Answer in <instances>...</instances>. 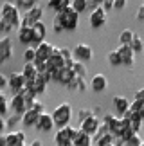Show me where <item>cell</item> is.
<instances>
[{
	"label": "cell",
	"mask_w": 144,
	"mask_h": 146,
	"mask_svg": "<svg viewBox=\"0 0 144 146\" xmlns=\"http://www.w3.org/2000/svg\"><path fill=\"white\" fill-rule=\"evenodd\" d=\"M11 56H13V40L11 36H2L0 38V65L5 63Z\"/></svg>",
	"instance_id": "9c48e42d"
},
{
	"label": "cell",
	"mask_w": 144,
	"mask_h": 146,
	"mask_svg": "<svg viewBox=\"0 0 144 146\" xmlns=\"http://www.w3.org/2000/svg\"><path fill=\"white\" fill-rule=\"evenodd\" d=\"M72 58L76 61H81V63H88L94 58V50L88 43H77V45L72 49Z\"/></svg>",
	"instance_id": "5b68a950"
},
{
	"label": "cell",
	"mask_w": 144,
	"mask_h": 146,
	"mask_svg": "<svg viewBox=\"0 0 144 146\" xmlns=\"http://www.w3.org/2000/svg\"><path fill=\"white\" fill-rule=\"evenodd\" d=\"M7 123V128H11V130H15V126L18 125V123H22V115H16V114H13V115H9V119L5 121Z\"/></svg>",
	"instance_id": "8d00e7d4"
},
{
	"label": "cell",
	"mask_w": 144,
	"mask_h": 146,
	"mask_svg": "<svg viewBox=\"0 0 144 146\" xmlns=\"http://www.w3.org/2000/svg\"><path fill=\"white\" fill-rule=\"evenodd\" d=\"M103 2H104V0H90V5H92V7H101Z\"/></svg>",
	"instance_id": "816d5d0a"
},
{
	"label": "cell",
	"mask_w": 144,
	"mask_h": 146,
	"mask_svg": "<svg viewBox=\"0 0 144 146\" xmlns=\"http://www.w3.org/2000/svg\"><path fill=\"white\" fill-rule=\"evenodd\" d=\"M7 128V123H5L4 117H0V133H4V130Z\"/></svg>",
	"instance_id": "f5cc1de1"
},
{
	"label": "cell",
	"mask_w": 144,
	"mask_h": 146,
	"mask_svg": "<svg viewBox=\"0 0 144 146\" xmlns=\"http://www.w3.org/2000/svg\"><path fill=\"white\" fill-rule=\"evenodd\" d=\"M117 52L121 56V61H123V65L126 67H131L135 61V50L131 49L130 45H119L117 47Z\"/></svg>",
	"instance_id": "9a60e30c"
},
{
	"label": "cell",
	"mask_w": 144,
	"mask_h": 146,
	"mask_svg": "<svg viewBox=\"0 0 144 146\" xmlns=\"http://www.w3.org/2000/svg\"><path fill=\"white\" fill-rule=\"evenodd\" d=\"M15 27L9 24L7 20H4V18H0V33H9V31H13Z\"/></svg>",
	"instance_id": "f35d334b"
},
{
	"label": "cell",
	"mask_w": 144,
	"mask_h": 146,
	"mask_svg": "<svg viewBox=\"0 0 144 146\" xmlns=\"http://www.w3.org/2000/svg\"><path fill=\"white\" fill-rule=\"evenodd\" d=\"M77 90H79V92H85L87 90V80H85V78L79 81V88H77Z\"/></svg>",
	"instance_id": "681fc988"
},
{
	"label": "cell",
	"mask_w": 144,
	"mask_h": 146,
	"mask_svg": "<svg viewBox=\"0 0 144 146\" xmlns=\"http://www.w3.org/2000/svg\"><path fill=\"white\" fill-rule=\"evenodd\" d=\"M70 5V0H56V2H49V7L54 9L56 13H59V11H63V9H67Z\"/></svg>",
	"instance_id": "f1b7e54d"
},
{
	"label": "cell",
	"mask_w": 144,
	"mask_h": 146,
	"mask_svg": "<svg viewBox=\"0 0 144 146\" xmlns=\"http://www.w3.org/2000/svg\"><path fill=\"white\" fill-rule=\"evenodd\" d=\"M108 146H115V144H108Z\"/></svg>",
	"instance_id": "680465c9"
},
{
	"label": "cell",
	"mask_w": 144,
	"mask_h": 146,
	"mask_svg": "<svg viewBox=\"0 0 144 146\" xmlns=\"http://www.w3.org/2000/svg\"><path fill=\"white\" fill-rule=\"evenodd\" d=\"M59 52H61V58H63L65 61L74 60V58H72V50H70V49H67V47H59Z\"/></svg>",
	"instance_id": "7bdbcfd3"
},
{
	"label": "cell",
	"mask_w": 144,
	"mask_h": 146,
	"mask_svg": "<svg viewBox=\"0 0 144 146\" xmlns=\"http://www.w3.org/2000/svg\"><path fill=\"white\" fill-rule=\"evenodd\" d=\"M56 146H74L72 141H67V143H61V144H56Z\"/></svg>",
	"instance_id": "11a10c76"
},
{
	"label": "cell",
	"mask_w": 144,
	"mask_h": 146,
	"mask_svg": "<svg viewBox=\"0 0 144 146\" xmlns=\"http://www.w3.org/2000/svg\"><path fill=\"white\" fill-rule=\"evenodd\" d=\"M72 144L74 146H92V135H88L87 132H83V130L77 128V133H76Z\"/></svg>",
	"instance_id": "603a6c76"
},
{
	"label": "cell",
	"mask_w": 144,
	"mask_h": 146,
	"mask_svg": "<svg viewBox=\"0 0 144 146\" xmlns=\"http://www.w3.org/2000/svg\"><path fill=\"white\" fill-rule=\"evenodd\" d=\"M83 80V78H79V76H76L74 74V78H72V80H70V83H69V88H70V90H77V88H79V81Z\"/></svg>",
	"instance_id": "ab89813d"
},
{
	"label": "cell",
	"mask_w": 144,
	"mask_h": 146,
	"mask_svg": "<svg viewBox=\"0 0 144 146\" xmlns=\"http://www.w3.org/2000/svg\"><path fill=\"white\" fill-rule=\"evenodd\" d=\"M38 80H42V81H45V83H49V81L52 80V72H49V70L38 72Z\"/></svg>",
	"instance_id": "b9f144b4"
},
{
	"label": "cell",
	"mask_w": 144,
	"mask_h": 146,
	"mask_svg": "<svg viewBox=\"0 0 144 146\" xmlns=\"http://www.w3.org/2000/svg\"><path fill=\"white\" fill-rule=\"evenodd\" d=\"M61 67H65V60L61 58L59 47H54V52H52V56L47 60V70H49V72H54V70L61 69Z\"/></svg>",
	"instance_id": "5bb4252c"
},
{
	"label": "cell",
	"mask_w": 144,
	"mask_h": 146,
	"mask_svg": "<svg viewBox=\"0 0 144 146\" xmlns=\"http://www.w3.org/2000/svg\"><path fill=\"white\" fill-rule=\"evenodd\" d=\"M7 2H16V0H7Z\"/></svg>",
	"instance_id": "9f6ffc18"
},
{
	"label": "cell",
	"mask_w": 144,
	"mask_h": 146,
	"mask_svg": "<svg viewBox=\"0 0 144 146\" xmlns=\"http://www.w3.org/2000/svg\"><path fill=\"white\" fill-rule=\"evenodd\" d=\"M36 128L40 132H51L54 128V119H52V114L49 112H43V114L38 117V123H36Z\"/></svg>",
	"instance_id": "ac0fdd59"
},
{
	"label": "cell",
	"mask_w": 144,
	"mask_h": 146,
	"mask_svg": "<svg viewBox=\"0 0 144 146\" xmlns=\"http://www.w3.org/2000/svg\"><path fill=\"white\" fill-rule=\"evenodd\" d=\"M133 36H135V33L131 29H124L119 35V45H130L131 40H133Z\"/></svg>",
	"instance_id": "4316f807"
},
{
	"label": "cell",
	"mask_w": 144,
	"mask_h": 146,
	"mask_svg": "<svg viewBox=\"0 0 144 146\" xmlns=\"http://www.w3.org/2000/svg\"><path fill=\"white\" fill-rule=\"evenodd\" d=\"M130 47L133 49L135 52H142V50H144V40H142L139 35H135L133 40H131V43H130Z\"/></svg>",
	"instance_id": "1f68e13d"
},
{
	"label": "cell",
	"mask_w": 144,
	"mask_h": 146,
	"mask_svg": "<svg viewBox=\"0 0 144 146\" xmlns=\"http://www.w3.org/2000/svg\"><path fill=\"white\" fill-rule=\"evenodd\" d=\"M106 15L108 13L103 7H94L92 13H90V18H88L92 29H101V27L106 24Z\"/></svg>",
	"instance_id": "ba28073f"
},
{
	"label": "cell",
	"mask_w": 144,
	"mask_h": 146,
	"mask_svg": "<svg viewBox=\"0 0 144 146\" xmlns=\"http://www.w3.org/2000/svg\"><path fill=\"white\" fill-rule=\"evenodd\" d=\"M133 99H142V101H144V88H139V90L135 92V96H133Z\"/></svg>",
	"instance_id": "c3c4849f"
},
{
	"label": "cell",
	"mask_w": 144,
	"mask_h": 146,
	"mask_svg": "<svg viewBox=\"0 0 144 146\" xmlns=\"http://www.w3.org/2000/svg\"><path fill=\"white\" fill-rule=\"evenodd\" d=\"M72 78H74V70H72L70 67H67V65L52 72V80H54V81H58V83H61V85H65V87H67L69 83H70Z\"/></svg>",
	"instance_id": "8fae6325"
},
{
	"label": "cell",
	"mask_w": 144,
	"mask_h": 146,
	"mask_svg": "<svg viewBox=\"0 0 144 146\" xmlns=\"http://www.w3.org/2000/svg\"><path fill=\"white\" fill-rule=\"evenodd\" d=\"M38 2L40 0H24V9H31V7H34V5H38Z\"/></svg>",
	"instance_id": "f6af8a7d"
},
{
	"label": "cell",
	"mask_w": 144,
	"mask_h": 146,
	"mask_svg": "<svg viewBox=\"0 0 144 146\" xmlns=\"http://www.w3.org/2000/svg\"><path fill=\"white\" fill-rule=\"evenodd\" d=\"M18 42L24 45L32 43V27H20L18 29Z\"/></svg>",
	"instance_id": "cb8c5ba5"
},
{
	"label": "cell",
	"mask_w": 144,
	"mask_h": 146,
	"mask_svg": "<svg viewBox=\"0 0 144 146\" xmlns=\"http://www.w3.org/2000/svg\"><path fill=\"white\" fill-rule=\"evenodd\" d=\"M5 137H7L9 146H22V144H25V133L22 130H11L9 133H5Z\"/></svg>",
	"instance_id": "44dd1931"
},
{
	"label": "cell",
	"mask_w": 144,
	"mask_h": 146,
	"mask_svg": "<svg viewBox=\"0 0 144 146\" xmlns=\"http://www.w3.org/2000/svg\"><path fill=\"white\" fill-rule=\"evenodd\" d=\"M0 92H2V90H0Z\"/></svg>",
	"instance_id": "91938a15"
},
{
	"label": "cell",
	"mask_w": 144,
	"mask_h": 146,
	"mask_svg": "<svg viewBox=\"0 0 144 146\" xmlns=\"http://www.w3.org/2000/svg\"><path fill=\"white\" fill-rule=\"evenodd\" d=\"M25 87H27V88H31V90L34 92L36 96H42V94H45V90H47V83H45V81H42V80H38V78L31 83V85H25Z\"/></svg>",
	"instance_id": "d4e9b609"
},
{
	"label": "cell",
	"mask_w": 144,
	"mask_h": 146,
	"mask_svg": "<svg viewBox=\"0 0 144 146\" xmlns=\"http://www.w3.org/2000/svg\"><path fill=\"white\" fill-rule=\"evenodd\" d=\"M142 144H144L142 137L139 135V133H135V135H131L130 139H126L123 146H142Z\"/></svg>",
	"instance_id": "836d02e7"
},
{
	"label": "cell",
	"mask_w": 144,
	"mask_h": 146,
	"mask_svg": "<svg viewBox=\"0 0 144 146\" xmlns=\"http://www.w3.org/2000/svg\"><path fill=\"white\" fill-rule=\"evenodd\" d=\"M5 87H7V76H5V74H0V90H4Z\"/></svg>",
	"instance_id": "bcb514c9"
},
{
	"label": "cell",
	"mask_w": 144,
	"mask_h": 146,
	"mask_svg": "<svg viewBox=\"0 0 144 146\" xmlns=\"http://www.w3.org/2000/svg\"><path fill=\"white\" fill-rule=\"evenodd\" d=\"M49 2H56V0H49Z\"/></svg>",
	"instance_id": "6f0895ef"
},
{
	"label": "cell",
	"mask_w": 144,
	"mask_h": 146,
	"mask_svg": "<svg viewBox=\"0 0 144 146\" xmlns=\"http://www.w3.org/2000/svg\"><path fill=\"white\" fill-rule=\"evenodd\" d=\"M92 115H96V114H94V110H90V108L77 110V121H79V123H83L85 119H88V117H92Z\"/></svg>",
	"instance_id": "d590c367"
},
{
	"label": "cell",
	"mask_w": 144,
	"mask_h": 146,
	"mask_svg": "<svg viewBox=\"0 0 144 146\" xmlns=\"http://www.w3.org/2000/svg\"><path fill=\"white\" fill-rule=\"evenodd\" d=\"M52 31L56 33V35H59V33H63V24H61V20L58 18L56 15H54V18H52Z\"/></svg>",
	"instance_id": "74e56055"
},
{
	"label": "cell",
	"mask_w": 144,
	"mask_h": 146,
	"mask_svg": "<svg viewBox=\"0 0 144 146\" xmlns=\"http://www.w3.org/2000/svg\"><path fill=\"white\" fill-rule=\"evenodd\" d=\"M135 16H137V20H144V4L141 5L139 9H137V15H135Z\"/></svg>",
	"instance_id": "7dc6e473"
},
{
	"label": "cell",
	"mask_w": 144,
	"mask_h": 146,
	"mask_svg": "<svg viewBox=\"0 0 144 146\" xmlns=\"http://www.w3.org/2000/svg\"><path fill=\"white\" fill-rule=\"evenodd\" d=\"M7 88L13 94H20L25 88V80L22 72H11L7 76Z\"/></svg>",
	"instance_id": "52a82bcc"
},
{
	"label": "cell",
	"mask_w": 144,
	"mask_h": 146,
	"mask_svg": "<svg viewBox=\"0 0 144 146\" xmlns=\"http://www.w3.org/2000/svg\"><path fill=\"white\" fill-rule=\"evenodd\" d=\"M9 110L16 115H22L27 110V105H25L24 98H22V94H13V98L9 99Z\"/></svg>",
	"instance_id": "4fadbf2b"
},
{
	"label": "cell",
	"mask_w": 144,
	"mask_h": 146,
	"mask_svg": "<svg viewBox=\"0 0 144 146\" xmlns=\"http://www.w3.org/2000/svg\"><path fill=\"white\" fill-rule=\"evenodd\" d=\"M43 18V7L42 5H34V7L27 9L24 15H22V24L20 27H32L36 22H40Z\"/></svg>",
	"instance_id": "277c9868"
},
{
	"label": "cell",
	"mask_w": 144,
	"mask_h": 146,
	"mask_svg": "<svg viewBox=\"0 0 144 146\" xmlns=\"http://www.w3.org/2000/svg\"><path fill=\"white\" fill-rule=\"evenodd\" d=\"M40 115H42L40 112H36L32 108H27L24 114H22V125H24V126H36L38 117H40Z\"/></svg>",
	"instance_id": "ffe728a7"
},
{
	"label": "cell",
	"mask_w": 144,
	"mask_h": 146,
	"mask_svg": "<svg viewBox=\"0 0 144 146\" xmlns=\"http://www.w3.org/2000/svg\"><path fill=\"white\" fill-rule=\"evenodd\" d=\"M106 87H108V80H106V76H104V74L97 72V74L92 76L90 88H92L94 92H104V90H106Z\"/></svg>",
	"instance_id": "e0dca14e"
},
{
	"label": "cell",
	"mask_w": 144,
	"mask_h": 146,
	"mask_svg": "<svg viewBox=\"0 0 144 146\" xmlns=\"http://www.w3.org/2000/svg\"><path fill=\"white\" fill-rule=\"evenodd\" d=\"M45 35H47V25L43 24V20L36 22V24L32 25V43H34V47L45 40Z\"/></svg>",
	"instance_id": "2e32d148"
},
{
	"label": "cell",
	"mask_w": 144,
	"mask_h": 146,
	"mask_svg": "<svg viewBox=\"0 0 144 146\" xmlns=\"http://www.w3.org/2000/svg\"><path fill=\"white\" fill-rule=\"evenodd\" d=\"M0 18L7 20L15 29H20V24H22V15H20V9L16 7V4L13 2H4L2 7H0Z\"/></svg>",
	"instance_id": "6da1fadb"
},
{
	"label": "cell",
	"mask_w": 144,
	"mask_h": 146,
	"mask_svg": "<svg viewBox=\"0 0 144 146\" xmlns=\"http://www.w3.org/2000/svg\"><path fill=\"white\" fill-rule=\"evenodd\" d=\"M99 125H101V119H99L97 115H92V117H88V119H85L83 123H79V130L83 132H87L88 135H96V132H97V128Z\"/></svg>",
	"instance_id": "7c38bea8"
},
{
	"label": "cell",
	"mask_w": 144,
	"mask_h": 146,
	"mask_svg": "<svg viewBox=\"0 0 144 146\" xmlns=\"http://www.w3.org/2000/svg\"><path fill=\"white\" fill-rule=\"evenodd\" d=\"M106 60H108V63L112 65V67H119V65H123V61H121V56H119V52H117V49L110 50L108 56H106Z\"/></svg>",
	"instance_id": "83f0119b"
},
{
	"label": "cell",
	"mask_w": 144,
	"mask_h": 146,
	"mask_svg": "<svg viewBox=\"0 0 144 146\" xmlns=\"http://www.w3.org/2000/svg\"><path fill=\"white\" fill-rule=\"evenodd\" d=\"M24 61L25 63H34L36 61V49L34 47H27L24 50Z\"/></svg>",
	"instance_id": "d6a6232c"
},
{
	"label": "cell",
	"mask_w": 144,
	"mask_h": 146,
	"mask_svg": "<svg viewBox=\"0 0 144 146\" xmlns=\"http://www.w3.org/2000/svg\"><path fill=\"white\" fill-rule=\"evenodd\" d=\"M131 114H137V112H141V110H144V101L142 99H133L130 103V108H128Z\"/></svg>",
	"instance_id": "e575fe53"
},
{
	"label": "cell",
	"mask_w": 144,
	"mask_h": 146,
	"mask_svg": "<svg viewBox=\"0 0 144 146\" xmlns=\"http://www.w3.org/2000/svg\"><path fill=\"white\" fill-rule=\"evenodd\" d=\"M22 74H24L25 85H31V83L38 78V69H36V65H34V63H24Z\"/></svg>",
	"instance_id": "d6986e66"
},
{
	"label": "cell",
	"mask_w": 144,
	"mask_h": 146,
	"mask_svg": "<svg viewBox=\"0 0 144 146\" xmlns=\"http://www.w3.org/2000/svg\"><path fill=\"white\" fill-rule=\"evenodd\" d=\"M9 112V99L5 98L4 92H0V117H5Z\"/></svg>",
	"instance_id": "4dcf8cb0"
},
{
	"label": "cell",
	"mask_w": 144,
	"mask_h": 146,
	"mask_svg": "<svg viewBox=\"0 0 144 146\" xmlns=\"http://www.w3.org/2000/svg\"><path fill=\"white\" fill-rule=\"evenodd\" d=\"M29 146H43V144H42V141H38V139H34V141H32Z\"/></svg>",
	"instance_id": "db71d44e"
},
{
	"label": "cell",
	"mask_w": 144,
	"mask_h": 146,
	"mask_svg": "<svg viewBox=\"0 0 144 146\" xmlns=\"http://www.w3.org/2000/svg\"><path fill=\"white\" fill-rule=\"evenodd\" d=\"M29 108H32V110H36V112H40V114H43V112H45V105H43V103H40L38 99H34V101L31 103V106H29Z\"/></svg>",
	"instance_id": "60d3db41"
},
{
	"label": "cell",
	"mask_w": 144,
	"mask_h": 146,
	"mask_svg": "<svg viewBox=\"0 0 144 146\" xmlns=\"http://www.w3.org/2000/svg\"><path fill=\"white\" fill-rule=\"evenodd\" d=\"M128 0H112V4H114V9H124V5Z\"/></svg>",
	"instance_id": "ee69618b"
},
{
	"label": "cell",
	"mask_w": 144,
	"mask_h": 146,
	"mask_svg": "<svg viewBox=\"0 0 144 146\" xmlns=\"http://www.w3.org/2000/svg\"><path fill=\"white\" fill-rule=\"evenodd\" d=\"M70 5H72V9L76 11L77 15H81V13H85V11L88 9V0H70Z\"/></svg>",
	"instance_id": "484cf974"
},
{
	"label": "cell",
	"mask_w": 144,
	"mask_h": 146,
	"mask_svg": "<svg viewBox=\"0 0 144 146\" xmlns=\"http://www.w3.org/2000/svg\"><path fill=\"white\" fill-rule=\"evenodd\" d=\"M34 49H36V61H47L52 56V52H54V45L51 42H47V40L38 43Z\"/></svg>",
	"instance_id": "30bf717a"
},
{
	"label": "cell",
	"mask_w": 144,
	"mask_h": 146,
	"mask_svg": "<svg viewBox=\"0 0 144 146\" xmlns=\"http://www.w3.org/2000/svg\"><path fill=\"white\" fill-rule=\"evenodd\" d=\"M72 70H74L76 76L79 78H87V63H81V61H74L72 65Z\"/></svg>",
	"instance_id": "f546056e"
},
{
	"label": "cell",
	"mask_w": 144,
	"mask_h": 146,
	"mask_svg": "<svg viewBox=\"0 0 144 146\" xmlns=\"http://www.w3.org/2000/svg\"><path fill=\"white\" fill-rule=\"evenodd\" d=\"M51 114H52V119H54V126L63 128V126L70 125V119H72V106H70V103H61V105H58L56 108L51 112Z\"/></svg>",
	"instance_id": "7a4b0ae2"
},
{
	"label": "cell",
	"mask_w": 144,
	"mask_h": 146,
	"mask_svg": "<svg viewBox=\"0 0 144 146\" xmlns=\"http://www.w3.org/2000/svg\"><path fill=\"white\" fill-rule=\"evenodd\" d=\"M0 146H9L7 137H5V133H0Z\"/></svg>",
	"instance_id": "f907efd6"
},
{
	"label": "cell",
	"mask_w": 144,
	"mask_h": 146,
	"mask_svg": "<svg viewBox=\"0 0 144 146\" xmlns=\"http://www.w3.org/2000/svg\"><path fill=\"white\" fill-rule=\"evenodd\" d=\"M112 103H114V108H115V112H117L119 117L123 115L124 112H128V108H130V101L126 99L124 96H115L112 99Z\"/></svg>",
	"instance_id": "7402d4cb"
},
{
	"label": "cell",
	"mask_w": 144,
	"mask_h": 146,
	"mask_svg": "<svg viewBox=\"0 0 144 146\" xmlns=\"http://www.w3.org/2000/svg\"><path fill=\"white\" fill-rule=\"evenodd\" d=\"M142 146H144V144H142Z\"/></svg>",
	"instance_id": "94428289"
},
{
	"label": "cell",
	"mask_w": 144,
	"mask_h": 146,
	"mask_svg": "<svg viewBox=\"0 0 144 146\" xmlns=\"http://www.w3.org/2000/svg\"><path fill=\"white\" fill-rule=\"evenodd\" d=\"M56 16L61 20L65 31H74L76 27H77V24H79V15L72 9V5H69L67 9L59 11V13H56Z\"/></svg>",
	"instance_id": "3957f363"
},
{
	"label": "cell",
	"mask_w": 144,
	"mask_h": 146,
	"mask_svg": "<svg viewBox=\"0 0 144 146\" xmlns=\"http://www.w3.org/2000/svg\"><path fill=\"white\" fill-rule=\"evenodd\" d=\"M76 133H77V128L70 126V125L63 126V128H58L56 133H54V144H61V143H67V141H74Z\"/></svg>",
	"instance_id": "8992f818"
}]
</instances>
